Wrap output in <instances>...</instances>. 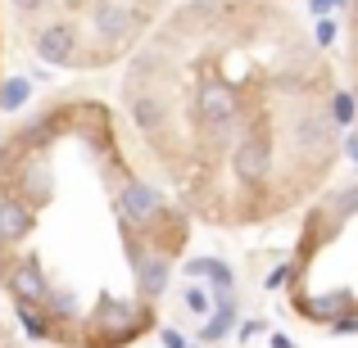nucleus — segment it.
I'll return each mask as SVG.
<instances>
[{"label":"nucleus","mask_w":358,"mask_h":348,"mask_svg":"<svg viewBox=\"0 0 358 348\" xmlns=\"http://www.w3.org/2000/svg\"><path fill=\"white\" fill-rule=\"evenodd\" d=\"M186 244L191 218L105 100L50 96L0 131V294L32 344L136 348Z\"/></svg>","instance_id":"2"},{"label":"nucleus","mask_w":358,"mask_h":348,"mask_svg":"<svg viewBox=\"0 0 358 348\" xmlns=\"http://www.w3.org/2000/svg\"><path fill=\"white\" fill-rule=\"evenodd\" d=\"M345 36H350V50H345V68H350V105H354V122H358V0H350ZM354 154H358V131H354Z\"/></svg>","instance_id":"4"},{"label":"nucleus","mask_w":358,"mask_h":348,"mask_svg":"<svg viewBox=\"0 0 358 348\" xmlns=\"http://www.w3.org/2000/svg\"><path fill=\"white\" fill-rule=\"evenodd\" d=\"M122 118L191 222L272 227L327 190L350 96L277 0H191L127 54Z\"/></svg>","instance_id":"1"},{"label":"nucleus","mask_w":358,"mask_h":348,"mask_svg":"<svg viewBox=\"0 0 358 348\" xmlns=\"http://www.w3.org/2000/svg\"><path fill=\"white\" fill-rule=\"evenodd\" d=\"M281 285L299 321L322 331L358 326V181L308 199Z\"/></svg>","instance_id":"3"}]
</instances>
